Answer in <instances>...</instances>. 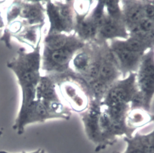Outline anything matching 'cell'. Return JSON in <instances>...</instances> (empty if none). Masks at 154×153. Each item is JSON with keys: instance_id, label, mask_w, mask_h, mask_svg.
<instances>
[{"instance_id": "cell-13", "label": "cell", "mask_w": 154, "mask_h": 153, "mask_svg": "<svg viewBox=\"0 0 154 153\" xmlns=\"http://www.w3.org/2000/svg\"><path fill=\"white\" fill-rule=\"evenodd\" d=\"M93 58V45L91 43H87L85 46L79 50L73 56L70 67L73 71L82 79L87 73Z\"/></svg>"}, {"instance_id": "cell-15", "label": "cell", "mask_w": 154, "mask_h": 153, "mask_svg": "<svg viewBox=\"0 0 154 153\" xmlns=\"http://www.w3.org/2000/svg\"><path fill=\"white\" fill-rule=\"evenodd\" d=\"M98 30V28L88 16L83 18L75 19L73 34L85 43L96 41Z\"/></svg>"}, {"instance_id": "cell-27", "label": "cell", "mask_w": 154, "mask_h": 153, "mask_svg": "<svg viewBox=\"0 0 154 153\" xmlns=\"http://www.w3.org/2000/svg\"><path fill=\"white\" fill-rule=\"evenodd\" d=\"M5 1H0V4H1V3H3V2H4Z\"/></svg>"}, {"instance_id": "cell-7", "label": "cell", "mask_w": 154, "mask_h": 153, "mask_svg": "<svg viewBox=\"0 0 154 153\" xmlns=\"http://www.w3.org/2000/svg\"><path fill=\"white\" fill-rule=\"evenodd\" d=\"M137 91L136 73H131L122 79L117 80L109 88L100 105L108 106L119 103L129 104Z\"/></svg>"}, {"instance_id": "cell-20", "label": "cell", "mask_w": 154, "mask_h": 153, "mask_svg": "<svg viewBox=\"0 0 154 153\" xmlns=\"http://www.w3.org/2000/svg\"><path fill=\"white\" fill-rule=\"evenodd\" d=\"M105 10L106 14L111 19L123 20L120 1H105Z\"/></svg>"}, {"instance_id": "cell-24", "label": "cell", "mask_w": 154, "mask_h": 153, "mask_svg": "<svg viewBox=\"0 0 154 153\" xmlns=\"http://www.w3.org/2000/svg\"><path fill=\"white\" fill-rule=\"evenodd\" d=\"M22 153H45V151L44 149H38L37 150L33 151V152H22Z\"/></svg>"}, {"instance_id": "cell-5", "label": "cell", "mask_w": 154, "mask_h": 153, "mask_svg": "<svg viewBox=\"0 0 154 153\" xmlns=\"http://www.w3.org/2000/svg\"><path fill=\"white\" fill-rule=\"evenodd\" d=\"M136 82L143 97L144 109L149 111L154 97V48L143 55L136 72Z\"/></svg>"}, {"instance_id": "cell-17", "label": "cell", "mask_w": 154, "mask_h": 153, "mask_svg": "<svg viewBox=\"0 0 154 153\" xmlns=\"http://www.w3.org/2000/svg\"><path fill=\"white\" fill-rule=\"evenodd\" d=\"M114 42L120 47L129 51L144 54L153 47L149 43L137 37L129 36L126 40H113Z\"/></svg>"}, {"instance_id": "cell-25", "label": "cell", "mask_w": 154, "mask_h": 153, "mask_svg": "<svg viewBox=\"0 0 154 153\" xmlns=\"http://www.w3.org/2000/svg\"><path fill=\"white\" fill-rule=\"evenodd\" d=\"M4 26H5V25L4 23V21H3L2 17L1 16V13L0 12V29L4 27Z\"/></svg>"}, {"instance_id": "cell-1", "label": "cell", "mask_w": 154, "mask_h": 153, "mask_svg": "<svg viewBox=\"0 0 154 153\" xmlns=\"http://www.w3.org/2000/svg\"><path fill=\"white\" fill-rule=\"evenodd\" d=\"M43 43L40 68L57 85L74 73L70 67L71 61L86 43L73 33L47 34Z\"/></svg>"}, {"instance_id": "cell-22", "label": "cell", "mask_w": 154, "mask_h": 153, "mask_svg": "<svg viewBox=\"0 0 154 153\" xmlns=\"http://www.w3.org/2000/svg\"><path fill=\"white\" fill-rule=\"evenodd\" d=\"M11 35L10 31L7 28H5L4 31V34H3L2 36L1 37V38H0V40L4 41L5 46L8 49H10L12 48V46H11V43H10V38H11Z\"/></svg>"}, {"instance_id": "cell-2", "label": "cell", "mask_w": 154, "mask_h": 153, "mask_svg": "<svg viewBox=\"0 0 154 153\" xmlns=\"http://www.w3.org/2000/svg\"><path fill=\"white\" fill-rule=\"evenodd\" d=\"M41 40L31 52L23 47L17 51L16 55L7 64V67L16 74L22 91L20 109L32 103L36 97V88L40 79Z\"/></svg>"}, {"instance_id": "cell-11", "label": "cell", "mask_w": 154, "mask_h": 153, "mask_svg": "<svg viewBox=\"0 0 154 153\" xmlns=\"http://www.w3.org/2000/svg\"><path fill=\"white\" fill-rule=\"evenodd\" d=\"M129 32L123 20L110 18L106 14L104 21L98 30L96 42H108L113 40H126Z\"/></svg>"}, {"instance_id": "cell-4", "label": "cell", "mask_w": 154, "mask_h": 153, "mask_svg": "<svg viewBox=\"0 0 154 153\" xmlns=\"http://www.w3.org/2000/svg\"><path fill=\"white\" fill-rule=\"evenodd\" d=\"M61 95L71 110L82 113L90 103L87 84L76 73L67 77L58 85Z\"/></svg>"}, {"instance_id": "cell-28", "label": "cell", "mask_w": 154, "mask_h": 153, "mask_svg": "<svg viewBox=\"0 0 154 153\" xmlns=\"http://www.w3.org/2000/svg\"><path fill=\"white\" fill-rule=\"evenodd\" d=\"M112 153H119V152H112Z\"/></svg>"}, {"instance_id": "cell-21", "label": "cell", "mask_w": 154, "mask_h": 153, "mask_svg": "<svg viewBox=\"0 0 154 153\" xmlns=\"http://www.w3.org/2000/svg\"><path fill=\"white\" fill-rule=\"evenodd\" d=\"M94 2L93 1H72L75 19L87 17Z\"/></svg>"}, {"instance_id": "cell-19", "label": "cell", "mask_w": 154, "mask_h": 153, "mask_svg": "<svg viewBox=\"0 0 154 153\" xmlns=\"http://www.w3.org/2000/svg\"><path fill=\"white\" fill-rule=\"evenodd\" d=\"M96 2L95 7L90 11L88 16L98 29H99L106 16L105 1H97Z\"/></svg>"}, {"instance_id": "cell-3", "label": "cell", "mask_w": 154, "mask_h": 153, "mask_svg": "<svg viewBox=\"0 0 154 153\" xmlns=\"http://www.w3.org/2000/svg\"><path fill=\"white\" fill-rule=\"evenodd\" d=\"M46 13L49 22L48 34H71L75 26L72 1H45Z\"/></svg>"}, {"instance_id": "cell-18", "label": "cell", "mask_w": 154, "mask_h": 153, "mask_svg": "<svg viewBox=\"0 0 154 153\" xmlns=\"http://www.w3.org/2000/svg\"><path fill=\"white\" fill-rule=\"evenodd\" d=\"M129 109L130 104L126 103H119L108 106H101L102 111L111 120L119 124H125V118Z\"/></svg>"}, {"instance_id": "cell-10", "label": "cell", "mask_w": 154, "mask_h": 153, "mask_svg": "<svg viewBox=\"0 0 154 153\" xmlns=\"http://www.w3.org/2000/svg\"><path fill=\"white\" fill-rule=\"evenodd\" d=\"M41 2L35 0L20 1L19 17L25 26L45 25L46 9Z\"/></svg>"}, {"instance_id": "cell-23", "label": "cell", "mask_w": 154, "mask_h": 153, "mask_svg": "<svg viewBox=\"0 0 154 153\" xmlns=\"http://www.w3.org/2000/svg\"><path fill=\"white\" fill-rule=\"evenodd\" d=\"M148 141L149 142V143L154 147V130L151 131L150 133L146 134Z\"/></svg>"}, {"instance_id": "cell-16", "label": "cell", "mask_w": 154, "mask_h": 153, "mask_svg": "<svg viewBox=\"0 0 154 153\" xmlns=\"http://www.w3.org/2000/svg\"><path fill=\"white\" fill-rule=\"evenodd\" d=\"M43 26L44 25H37L24 26L19 33L13 37L19 41L25 43L34 49L42 40V29Z\"/></svg>"}, {"instance_id": "cell-12", "label": "cell", "mask_w": 154, "mask_h": 153, "mask_svg": "<svg viewBox=\"0 0 154 153\" xmlns=\"http://www.w3.org/2000/svg\"><path fill=\"white\" fill-rule=\"evenodd\" d=\"M123 20L129 32L144 18L142 1H120Z\"/></svg>"}, {"instance_id": "cell-14", "label": "cell", "mask_w": 154, "mask_h": 153, "mask_svg": "<svg viewBox=\"0 0 154 153\" xmlns=\"http://www.w3.org/2000/svg\"><path fill=\"white\" fill-rule=\"evenodd\" d=\"M152 122H154V114L142 108L130 109L125 121L126 126L132 135L136 130Z\"/></svg>"}, {"instance_id": "cell-6", "label": "cell", "mask_w": 154, "mask_h": 153, "mask_svg": "<svg viewBox=\"0 0 154 153\" xmlns=\"http://www.w3.org/2000/svg\"><path fill=\"white\" fill-rule=\"evenodd\" d=\"M100 113V103L90 100L88 109L80 113L85 133L88 140L96 145V152L104 149L107 146H109L100 128L99 116Z\"/></svg>"}, {"instance_id": "cell-8", "label": "cell", "mask_w": 154, "mask_h": 153, "mask_svg": "<svg viewBox=\"0 0 154 153\" xmlns=\"http://www.w3.org/2000/svg\"><path fill=\"white\" fill-rule=\"evenodd\" d=\"M109 49L114 55L123 78L131 73H136L144 54L129 51L109 41Z\"/></svg>"}, {"instance_id": "cell-9", "label": "cell", "mask_w": 154, "mask_h": 153, "mask_svg": "<svg viewBox=\"0 0 154 153\" xmlns=\"http://www.w3.org/2000/svg\"><path fill=\"white\" fill-rule=\"evenodd\" d=\"M100 43L102 44V58L97 79L110 87L114 82L120 79L122 74L117 62L109 49L108 43Z\"/></svg>"}, {"instance_id": "cell-26", "label": "cell", "mask_w": 154, "mask_h": 153, "mask_svg": "<svg viewBox=\"0 0 154 153\" xmlns=\"http://www.w3.org/2000/svg\"><path fill=\"white\" fill-rule=\"evenodd\" d=\"M0 153H10V152H8L5 151H0Z\"/></svg>"}]
</instances>
